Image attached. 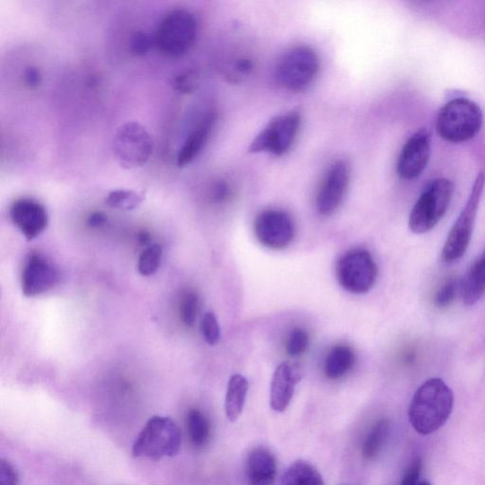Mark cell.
Masks as SVG:
<instances>
[{"instance_id": "cell-1", "label": "cell", "mask_w": 485, "mask_h": 485, "mask_svg": "<svg viewBox=\"0 0 485 485\" xmlns=\"http://www.w3.org/2000/svg\"><path fill=\"white\" fill-rule=\"evenodd\" d=\"M454 404V394L442 379H429L412 400L409 419L413 428L421 435L438 430L447 421Z\"/></svg>"}, {"instance_id": "cell-2", "label": "cell", "mask_w": 485, "mask_h": 485, "mask_svg": "<svg viewBox=\"0 0 485 485\" xmlns=\"http://www.w3.org/2000/svg\"><path fill=\"white\" fill-rule=\"evenodd\" d=\"M483 123L482 110L475 102L457 98L447 103L436 120V131L446 141L462 143L475 138Z\"/></svg>"}, {"instance_id": "cell-3", "label": "cell", "mask_w": 485, "mask_h": 485, "mask_svg": "<svg viewBox=\"0 0 485 485\" xmlns=\"http://www.w3.org/2000/svg\"><path fill=\"white\" fill-rule=\"evenodd\" d=\"M197 36L198 21L195 15L187 10L176 9L160 21L153 39L161 55L180 58L191 50Z\"/></svg>"}, {"instance_id": "cell-4", "label": "cell", "mask_w": 485, "mask_h": 485, "mask_svg": "<svg viewBox=\"0 0 485 485\" xmlns=\"http://www.w3.org/2000/svg\"><path fill=\"white\" fill-rule=\"evenodd\" d=\"M182 434L173 420L166 416H153L139 434L132 448L135 458L158 461L179 455Z\"/></svg>"}, {"instance_id": "cell-5", "label": "cell", "mask_w": 485, "mask_h": 485, "mask_svg": "<svg viewBox=\"0 0 485 485\" xmlns=\"http://www.w3.org/2000/svg\"><path fill=\"white\" fill-rule=\"evenodd\" d=\"M455 185L447 179L431 182L414 204L409 219V228L416 234L433 230L447 212Z\"/></svg>"}, {"instance_id": "cell-6", "label": "cell", "mask_w": 485, "mask_h": 485, "mask_svg": "<svg viewBox=\"0 0 485 485\" xmlns=\"http://www.w3.org/2000/svg\"><path fill=\"white\" fill-rule=\"evenodd\" d=\"M484 186L485 174L481 172L477 175L471 195L447 237L441 253L444 262L460 260L470 246Z\"/></svg>"}, {"instance_id": "cell-7", "label": "cell", "mask_w": 485, "mask_h": 485, "mask_svg": "<svg viewBox=\"0 0 485 485\" xmlns=\"http://www.w3.org/2000/svg\"><path fill=\"white\" fill-rule=\"evenodd\" d=\"M319 69L317 54L310 47L301 46L291 48L279 60L275 71L278 84L293 92L309 89Z\"/></svg>"}, {"instance_id": "cell-8", "label": "cell", "mask_w": 485, "mask_h": 485, "mask_svg": "<svg viewBox=\"0 0 485 485\" xmlns=\"http://www.w3.org/2000/svg\"><path fill=\"white\" fill-rule=\"evenodd\" d=\"M336 279L352 294H365L373 288L378 278V267L373 256L365 250H352L339 259Z\"/></svg>"}, {"instance_id": "cell-9", "label": "cell", "mask_w": 485, "mask_h": 485, "mask_svg": "<svg viewBox=\"0 0 485 485\" xmlns=\"http://www.w3.org/2000/svg\"><path fill=\"white\" fill-rule=\"evenodd\" d=\"M153 140L141 124L131 122L123 124L113 141V150L120 165L134 169L148 163L153 153Z\"/></svg>"}, {"instance_id": "cell-10", "label": "cell", "mask_w": 485, "mask_h": 485, "mask_svg": "<svg viewBox=\"0 0 485 485\" xmlns=\"http://www.w3.org/2000/svg\"><path fill=\"white\" fill-rule=\"evenodd\" d=\"M300 126L301 116L295 111L274 118L253 140L250 152L275 156L286 154L294 147Z\"/></svg>"}, {"instance_id": "cell-11", "label": "cell", "mask_w": 485, "mask_h": 485, "mask_svg": "<svg viewBox=\"0 0 485 485\" xmlns=\"http://www.w3.org/2000/svg\"><path fill=\"white\" fill-rule=\"evenodd\" d=\"M254 234L260 244L271 250L287 248L295 236V225L281 209H266L254 221Z\"/></svg>"}, {"instance_id": "cell-12", "label": "cell", "mask_w": 485, "mask_h": 485, "mask_svg": "<svg viewBox=\"0 0 485 485\" xmlns=\"http://www.w3.org/2000/svg\"><path fill=\"white\" fill-rule=\"evenodd\" d=\"M350 183V167L345 160L334 163L319 188L316 208L321 216L329 217L342 205Z\"/></svg>"}, {"instance_id": "cell-13", "label": "cell", "mask_w": 485, "mask_h": 485, "mask_svg": "<svg viewBox=\"0 0 485 485\" xmlns=\"http://www.w3.org/2000/svg\"><path fill=\"white\" fill-rule=\"evenodd\" d=\"M431 152L430 133L420 129L405 144L400 152L396 171L402 180L417 179L428 166Z\"/></svg>"}, {"instance_id": "cell-14", "label": "cell", "mask_w": 485, "mask_h": 485, "mask_svg": "<svg viewBox=\"0 0 485 485\" xmlns=\"http://www.w3.org/2000/svg\"><path fill=\"white\" fill-rule=\"evenodd\" d=\"M59 274L46 257L38 253L29 256L21 277L22 293L26 297H36L55 286Z\"/></svg>"}, {"instance_id": "cell-15", "label": "cell", "mask_w": 485, "mask_h": 485, "mask_svg": "<svg viewBox=\"0 0 485 485\" xmlns=\"http://www.w3.org/2000/svg\"><path fill=\"white\" fill-rule=\"evenodd\" d=\"M10 216L13 224L28 241L39 236L47 228L48 217L46 208L34 200L21 199L13 202Z\"/></svg>"}, {"instance_id": "cell-16", "label": "cell", "mask_w": 485, "mask_h": 485, "mask_svg": "<svg viewBox=\"0 0 485 485\" xmlns=\"http://www.w3.org/2000/svg\"><path fill=\"white\" fill-rule=\"evenodd\" d=\"M302 377L303 371L296 363L285 362L275 370L270 384V407L273 411L283 413L288 408Z\"/></svg>"}, {"instance_id": "cell-17", "label": "cell", "mask_w": 485, "mask_h": 485, "mask_svg": "<svg viewBox=\"0 0 485 485\" xmlns=\"http://www.w3.org/2000/svg\"><path fill=\"white\" fill-rule=\"evenodd\" d=\"M216 121V113L209 111L199 124L192 129L183 145L179 157H177V166L179 167H186L201 153L213 132Z\"/></svg>"}, {"instance_id": "cell-18", "label": "cell", "mask_w": 485, "mask_h": 485, "mask_svg": "<svg viewBox=\"0 0 485 485\" xmlns=\"http://www.w3.org/2000/svg\"><path fill=\"white\" fill-rule=\"evenodd\" d=\"M245 471L251 483L257 485L272 484L277 473V459L267 448H253L249 452Z\"/></svg>"}, {"instance_id": "cell-19", "label": "cell", "mask_w": 485, "mask_h": 485, "mask_svg": "<svg viewBox=\"0 0 485 485\" xmlns=\"http://www.w3.org/2000/svg\"><path fill=\"white\" fill-rule=\"evenodd\" d=\"M460 293L466 305H474L485 294V251L466 272Z\"/></svg>"}, {"instance_id": "cell-20", "label": "cell", "mask_w": 485, "mask_h": 485, "mask_svg": "<svg viewBox=\"0 0 485 485\" xmlns=\"http://www.w3.org/2000/svg\"><path fill=\"white\" fill-rule=\"evenodd\" d=\"M249 389L250 383L244 376L234 375L230 379L225 399V413L231 422H235L244 411Z\"/></svg>"}, {"instance_id": "cell-21", "label": "cell", "mask_w": 485, "mask_h": 485, "mask_svg": "<svg viewBox=\"0 0 485 485\" xmlns=\"http://www.w3.org/2000/svg\"><path fill=\"white\" fill-rule=\"evenodd\" d=\"M354 354L352 349L346 345H336L328 353L325 362V375L331 380L344 378L353 368Z\"/></svg>"}, {"instance_id": "cell-22", "label": "cell", "mask_w": 485, "mask_h": 485, "mask_svg": "<svg viewBox=\"0 0 485 485\" xmlns=\"http://www.w3.org/2000/svg\"><path fill=\"white\" fill-rule=\"evenodd\" d=\"M284 485H322L325 483L317 468L311 463L298 460L291 464L281 478Z\"/></svg>"}, {"instance_id": "cell-23", "label": "cell", "mask_w": 485, "mask_h": 485, "mask_svg": "<svg viewBox=\"0 0 485 485\" xmlns=\"http://www.w3.org/2000/svg\"><path fill=\"white\" fill-rule=\"evenodd\" d=\"M390 428L389 420L382 419L371 429L362 446V455L365 459L373 460L379 455L390 434Z\"/></svg>"}, {"instance_id": "cell-24", "label": "cell", "mask_w": 485, "mask_h": 485, "mask_svg": "<svg viewBox=\"0 0 485 485\" xmlns=\"http://www.w3.org/2000/svg\"><path fill=\"white\" fill-rule=\"evenodd\" d=\"M187 424L192 445L204 447L209 438V423L205 415L198 410H191L188 414Z\"/></svg>"}, {"instance_id": "cell-25", "label": "cell", "mask_w": 485, "mask_h": 485, "mask_svg": "<svg viewBox=\"0 0 485 485\" xmlns=\"http://www.w3.org/2000/svg\"><path fill=\"white\" fill-rule=\"evenodd\" d=\"M164 251L158 244L147 246L139 257L138 270L142 277H152L159 268Z\"/></svg>"}, {"instance_id": "cell-26", "label": "cell", "mask_w": 485, "mask_h": 485, "mask_svg": "<svg viewBox=\"0 0 485 485\" xmlns=\"http://www.w3.org/2000/svg\"><path fill=\"white\" fill-rule=\"evenodd\" d=\"M143 201V196L134 191L116 190L109 192L106 199L107 206L122 209V211H132Z\"/></svg>"}, {"instance_id": "cell-27", "label": "cell", "mask_w": 485, "mask_h": 485, "mask_svg": "<svg viewBox=\"0 0 485 485\" xmlns=\"http://www.w3.org/2000/svg\"><path fill=\"white\" fill-rule=\"evenodd\" d=\"M199 296L195 293L188 291L183 296L180 303V316L185 326L190 328L195 326L199 312Z\"/></svg>"}, {"instance_id": "cell-28", "label": "cell", "mask_w": 485, "mask_h": 485, "mask_svg": "<svg viewBox=\"0 0 485 485\" xmlns=\"http://www.w3.org/2000/svg\"><path fill=\"white\" fill-rule=\"evenodd\" d=\"M310 346V336L303 329L295 328L290 332L285 344L286 353L291 357H298Z\"/></svg>"}, {"instance_id": "cell-29", "label": "cell", "mask_w": 485, "mask_h": 485, "mask_svg": "<svg viewBox=\"0 0 485 485\" xmlns=\"http://www.w3.org/2000/svg\"><path fill=\"white\" fill-rule=\"evenodd\" d=\"M201 331L205 342L208 345L214 346L219 343L221 330L217 318L214 313L208 312L204 315L201 323Z\"/></svg>"}, {"instance_id": "cell-30", "label": "cell", "mask_w": 485, "mask_h": 485, "mask_svg": "<svg viewBox=\"0 0 485 485\" xmlns=\"http://www.w3.org/2000/svg\"><path fill=\"white\" fill-rule=\"evenodd\" d=\"M458 290H460V284L455 279H450L447 281L435 295L434 303L438 309H445L456 298Z\"/></svg>"}, {"instance_id": "cell-31", "label": "cell", "mask_w": 485, "mask_h": 485, "mask_svg": "<svg viewBox=\"0 0 485 485\" xmlns=\"http://www.w3.org/2000/svg\"><path fill=\"white\" fill-rule=\"evenodd\" d=\"M198 75L193 72H185L174 78L173 87L182 93H191L197 89Z\"/></svg>"}, {"instance_id": "cell-32", "label": "cell", "mask_w": 485, "mask_h": 485, "mask_svg": "<svg viewBox=\"0 0 485 485\" xmlns=\"http://www.w3.org/2000/svg\"><path fill=\"white\" fill-rule=\"evenodd\" d=\"M154 44V39L145 32L138 31L132 39V51L138 56L147 55Z\"/></svg>"}, {"instance_id": "cell-33", "label": "cell", "mask_w": 485, "mask_h": 485, "mask_svg": "<svg viewBox=\"0 0 485 485\" xmlns=\"http://www.w3.org/2000/svg\"><path fill=\"white\" fill-rule=\"evenodd\" d=\"M19 483V472L7 460L0 461V485H15Z\"/></svg>"}, {"instance_id": "cell-34", "label": "cell", "mask_w": 485, "mask_h": 485, "mask_svg": "<svg viewBox=\"0 0 485 485\" xmlns=\"http://www.w3.org/2000/svg\"><path fill=\"white\" fill-rule=\"evenodd\" d=\"M422 472V461L420 458L415 459L408 468L401 483L403 485H415L418 483Z\"/></svg>"}, {"instance_id": "cell-35", "label": "cell", "mask_w": 485, "mask_h": 485, "mask_svg": "<svg viewBox=\"0 0 485 485\" xmlns=\"http://www.w3.org/2000/svg\"><path fill=\"white\" fill-rule=\"evenodd\" d=\"M25 82L30 89H37L41 83V74L37 68H28L24 73Z\"/></svg>"}, {"instance_id": "cell-36", "label": "cell", "mask_w": 485, "mask_h": 485, "mask_svg": "<svg viewBox=\"0 0 485 485\" xmlns=\"http://www.w3.org/2000/svg\"><path fill=\"white\" fill-rule=\"evenodd\" d=\"M230 196V188L224 183H218L213 190V199L217 202H222L227 200Z\"/></svg>"}, {"instance_id": "cell-37", "label": "cell", "mask_w": 485, "mask_h": 485, "mask_svg": "<svg viewBox=\"0 0 485 485\" xmlns=\"http://www.w3.org/2000/svg\"><path fill=\"white\" fill-rule=\"evenodd\" d=\"M107 217L102 212L92 213L88 218V225L90 228H100L106 224Z\"/></svg>"}, {"instance_id": "cell-38", "label": "cell", "mask_w": 485, "mask_h": 485, "mask_svg": "<svg viewBox=\"0 0 485 485\" xmlns=\"http://www.w3.org/2000/svg\"><path fill=\"white\" fill-rule=\"evenodd\" d=\"M253 64L249 59H240L235 64V69L242 74H248L252 71Z\"/></svg>"}, {"instance_id": "cell-39", "label": "cell", "mask_w": 485, "mask_h": 485, "mask_svg": "<svg viewBox=\"0 0 485 485\" xmlns=\"http://www.w3.org/2000/svg\"><path fill=\"white\" fill-rule=\"evenodd\" d=\"M138 241L142 246H149L151 242V235L148 232H141L138 234Z\"/></svg>"}]
</instances>
